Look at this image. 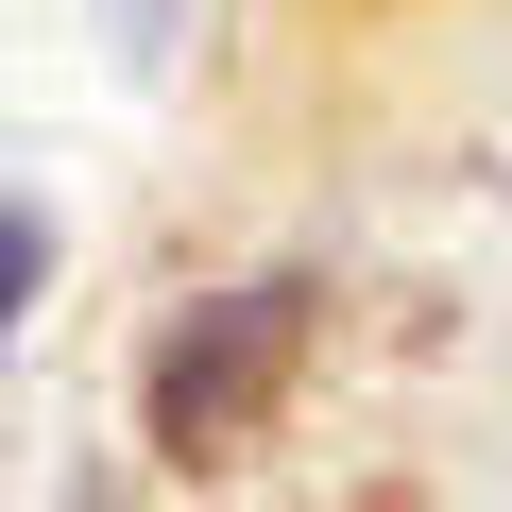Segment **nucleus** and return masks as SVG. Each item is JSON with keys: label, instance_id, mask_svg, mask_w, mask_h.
Instances as JSON below:
<instances>
[{"label": "nucleus", "instance_id": "obj_1", "mask_svg": "<svg viewBox=\"0 0 512 512\" xmlns=\"http://www.w3.org/2000/svg\"><path fill=\"white\" fill-rule=\"evenodd\" d=\"M35 274H52V222H35V205H0V359H18V308H35Z\"/></svg>", "mask_w": 512, "mask_h": 512}]
</instances>
